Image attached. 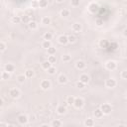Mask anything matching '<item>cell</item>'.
Instances as JSON below:
<instances>
[{"label": "cell", "mask_w": 127, "mask_h": 127, "mask_svg": "<svg viewBox=\"0 0 127 127\" xmlns=\"http://www.w3.org/2000/svg\"><path fill=\"white\" fill-rule=\"evenodd\" d=\"M71 56L70 55H64L63 57H62V60H63V62L64 63H67V62H70L71 61Z\"/></svg>", "instance_id": "cell-32"}, {"label": "cell", "mask_w": 127, "mask_h": 127, "mask_svg": "<svg viewBox=\"0 0 127 127\" xmlns=\"http://www.w3.org/2000/svg\"><path fill=\"white\" fill-rule=\"evenodd\" d=\"M79 2H81V0H71V5L77 7L79 5Z\"/></svg>", "instance_id": "cell-40"}, {"label": "cell", "mask_w": 127, "mask_h": 127, "mask_svg": "<svg viewBox=\"0 0 127 127\" xmlns=\"http://www.w3.org/2000/svg\"><path fill=\"white\" fill-rule=\"evenodd\" d=\"M42 47L44 48V49H49L50 47H52V44H51V41H49V40H45L43 43H42Z\"/></svg>", "instance_id": "cell-17"}, {"label": "cell", "mask_w": 127, "mask_h": 127, "mask_svg": "<svg viewBox=\"0 0 127 127\" xmlns=\"http://www.w3.org/2000/svg\"><path fill=\"white\" fill-rule=\"evenodd\" d=\"M9 95L12 98H18L20 95H21V92L18 88H11L9 90Z\"/></svg>", "instance_id": "cell-2"}, {"label": "cell", "mask_w": 127, "mask_h": 127, "mask_svg": "<svg viewBox=\"0 0 127 127\" xmlns=\"http://www.w3.org/2000/svg\"><path fill=\"white\" fill-rule=\"evenodd\" d=\"M79 81L86 85V83L89 81V77L86 74H81V77H79Z\"/></svg>", "instance_id": "cell-12"}, {"label": "cell", "mask_w": 127, "mask_h": 127, "mask_svg": "<svg viewBox=\"0 0 127 127\" xmlns=\"http://www.w3.org/2000/svg\"><path fill=\"white\" fill-rule=\"evenodd\" d=\"M94 124V122H93V119H91V118H87L86 120L85 121V125L87 126V127H91V126H93Z\"/></svg>", "instance_id": "cell-22"}, {"label": "cell", "mask_w": 127, "mask_h": 127, "mask_svg": "<svg viewBox=\"0 0 127 127\" xmlns=\"http://www.w3.org/2000/svg\"><path fill=\"white\" fill-rule=\"evenodd\" d=\"M57 111H58V113L59 114H65L66 113V111H67V108L64 105H61V106H59L58 108H57Z\"/></svg>", "instance_id": "cell-20"}, {"label": "cell", "mask_w": 127, "mask_h": 127, "mask_svg": "<svg viewBox=\"0 0 127 127\" xmlns=\"http://www.w3.org/2000/svg\"><path fill=\"white\" fill-rule=\"evenodd\" d=\"M15 70V67L12 65V64H7V65L5 66V71H9V73H13Z\"/></svg>", "instance_id": "cell-19"}, {"label": "cell", "mask_w": 127, "mask_h": 127, "mask_svg": "<svg viewBox=\"0 0 127 127\" xmlns=\"http://www.w3.org/2000/svg\"><path fill=\"white\" fill-rule=\"evenodd\" d=\"M51 67H52V64H51L49 61H45V62H43V63H42V67H43L44 70L48 71Z\"/></svg>", "instance_id": "cell-16"}, {"label": "cell", "mask_w": 127, "mask_h": 127, "mask_svg": "<svg viewBox=\"0 0 127 127\" xmlns=\"http://www.w3.org/2000/svg\"><path fill=\"white\" fill-rule=\"evenodd\" d=\"M48 61L53 65V64H56V62H57V58H56L55 55H49V57H48Z\"/></svg>", "instance_id": "cell-23"}, {"label": "cell", "mask_w": 127, "mask_h": 127, "mask_svg": "<svg viewBox=\"0 0 127 127\" xmlns=\"http://www.w3.org/2000/svg\"><path fill=\"white\" fill-rule=\"evenodd\" d=\"M98 5L96 3H90L89 6H88V10L89 12H91V13H96V12L98 11Z\"/></svg>", "instance_id": "cell-8"}, {"label": "cell", "mask_w": 127, "mask_h": 127, "mask_svg": "<svg viewBox=\"0 0 127 127\" xmlns=\"http://www.w3.org/2000/svg\"><path fill=\"white\" fill-rule=\"evenodd\" d=\"M85 63L83 62V61H78L77 62V64H75V67H77V69L79 70V71H81V70H85Z\"/></svg>", "instance_id": "cell-11"}, {"label": "cell", "mask_w": 127, "mask_h": 127, "mask_svg": "<svg viewBox=\"0 0 127 127\" xmlns=\"http://www.w3.org/2000/svg\"><path fill=\"white\" fill-rule=\"evenodd\" d=\"M123 35H124V37H126V38H127V29H125V30H124V32H123Z\"/></svg>", "instance_id": "cell-45"}, {"label": "cell", "mask_w": 127, "mask_h": 127, "mask_svg": "<svg viewBox=\"0 0 127 127\" xmlns=\"http://www.w3.org/2000/svg\"><path fill=\"white\" fill-rule=\"evenodd\" d=\"M32 14H33V11H32V9H30V10H27V11H26V15H29V16H31Z\"/></svg>", "instance_id": "cell-44"}, {"label": "cell", "mask_w": 127, "mask_h": 127, "mask_svg": "<svg viewBox=\"0 0 127 127\" xmlns=\"http://www.w3.org/2000/svg\"><path fill=\"white\" fill-rule=\"evenodd\" d=\"M75 41H77V38H75L74 35L69 36V43H74Z\"/></svg>", "instance_id": "cell-38"}, {"label": "cell", "mask_w": 127, "mask_h": 127, "mask_svg": "<svg viewBox=\"0 0 127 127\" xmlns=\"http://www.w3.org/2000/svg\"><path fill=\"white\" fill-rule=\"evenodd\" d=\"M58 40H59V43L61 44V45H66V44L69 43V37L66 35H61Z\"/></svg>", "instance_id": "cell-7"}, {"label": "cell", "mask_w": 127, "mask_h": 127, "mask_svg": "<svg viewBox=\"0 0 127 127\" xmlns=\"http://www.w3.org/2000/svg\"><path fill=\"white\" fill-rule=\"evenodd\" d=\"M125 96H126V98H127V92H126V94H125Z\"/></svg>", "instance_id": "cell-47"}, {"label": "cell", "mask_w": 127, "mask_h": 127, "mask_svg": "<svg viewBox=\"0 0 127 127\" xmlns=\"http://www.w3.org/2000/svg\"><path fill=\"white\" fill-rule=\"evenodd\" d=\"M48 6L47 0H39V7L40 8H46Z\"/></svg>", "instance_id": "cell-26"}, {"label": "cell", "mask_w": 127, "mask_h": 127, "mask_svg": "<svg viewBox=\"0 0 127 127\" xmlns=\"http://www.w3.org/2000/svg\"><path fill=\"white\" fill-rule=\"evenodd\" d=\"M74 96H71V95H70V96H67V105H74Z\"/></svg>", "instance_id": "cell-21"}, {"label": "cell", "mask_w": 127, "mask_h": 127, "mask_svg": "<svg viewBox=\"0 0 127 127\" xmlns=\"http://www.w3.org/2000/svg\"><path fill=\"white\" fill-rule=\"evenodd\" d=\"M56 1H57L58 3H62V2L64 1V0H56Z\"/></svg>", "instance_id": "cell-46"}, {"label": "cell", "mask_w": 127, "mask_h": 127, "mask_svg": "<svg viewBox=\"0 0 127 127\" xmlns=\"http://www.w3.org/2000/svg\"><path fill=\"white\" fill-rule=\"evenodd\" d=\"M34 71L33 70H27L26 71H25V75L28 78H33L34 77Z\"/></svg>", "instance_id": "cell-25"}, {"label": "cell", "mask_w": 127, "mask_h": 127, "mask_svg": "<svg viewBox=\"0 0 127 127\" xmlns=\"http://www.w3.org/2000/svg\"><path fill=\"white\" fill-rule=\"evenodd\" d=\"M26 75L25 74H19L18 77H17V81H18V82H20V83H23L24 81H25V79H26Z\"/></svg>", "instance_id": "cell-27"}, {"label": "cell", "mask_w": 127, "mask_h": 127, "mask_svg": "<svg viewBox=\"0 0 127 127\" xmlns=\"http://www.w3.org/2000/svg\"><path fill=\"white\" fill-rule=\"evenodd\" d=\"M41 87L44 90H47L51 87V81H48V79H44V81H41Z\"/></svg>", "instance_id": "cell-6"}, {"label": "cell", "mask_w": 127, "mask_h": 127, "mask_svg": "<svg viewBox=\"0 0 127 127\" xmlns=\"http://www.w3.org/2000/svg\"><path fill=\"white\" fill-rule=\"evenodd\" d=\"M105 67H106V69L108 71H114L115 69H116V67H117V64L115 63L114 61H108V62H106Z\"/></svg>", "instance_id": "cell-5"}, {"label": "cell", "mask_w": 127, "mask_h": 127, "mask_svg": "<svg viewBox=\"0 0 127 127\" xmlns=\"http://www.w3.org/2000/svg\"><path fill=\"white\" fill-rule=\"evenodd\" d=\"M85 83H83L82 81H79L77 82V87H78V88H83V87H85Z\"/></svg>", "instance_id": "cell-41"}, {"label": "cell", "mask_w": 127, "mask_h": 127, "mask_svg": "<svg viewBox=\"0 0 127 127\" xmlns=\"http://www.w3.org/2000/svg\"><path fill=\"white\" fill-rule=\"evenodd\" d=\"M43 38H44V40H52V38H53V35H52V33H50V32H46L45 34H44V36H43Z\"/></svg>", "instance_id": "cell-29"}, {"label": "cell", "mask_w": 127, "mask_h": 127, "mask_svg": "<svg viewBox=\"0 0 127 127\" xmlns=\"http://www.w3.org/2000/svg\"><path fill=\"white\" fill-rule=\"evenodd\" d=\"M95 23H96L97 26H102V25H103V20H101V19H97L96 21H95Z\"/></svg>", "instance_id": "cell-43"}, {"label": "cell", "mask_w": 127, "mask_h": 127, "mask_svg": "<svg viewBox=\"0 0 127 127\" xmlns=\"http://www.w3.org/2000/svg\"><path fill=\"white\" fill-rule=\"evenodd\" d=\"M61 125H62V122L60 120H54L52 122V126H54V127H60Z\"/></svg>", "instance_id": "cell-34"}, {"label": "cell", "mask_w": 127, "mask_h": 127, "mask_svg": "<svg viewBox=\"0 0 127 127\" xmlns=\"http://www.w3.org/2000/svg\"><path fill=\"white\" fill-rule=\"evenodd\" d=\"M12 22L15 23V24H18L20 22H22L21 17H20V16H13V17H12Z\"/></svg>", "instance_id": "cell-30"}, {"label": "cell", "mask_w": 127, "mask_h": 127, "mask_svg": "<svg viewBox=\"0 0 127 127\" xmlns=\"http://www.w3.org/2000/svg\"><path fill=\"white\" fill-rule=\"evenodd\" d=\"M42 23L45 24V25H49V24H51V19L49 17H43L42 18Z\"/></svg>", "instance_id": "cell-31"}, {"label": "cell", "mask_w": 127, "mask_h": 127, "mask_svg": "<svg viewBox=\"0 0 127 127\" xmlns=\"http://www.w3.org/2000/svg\"><path fill=\"white\" fill-rule=\"evenodd\" d=\"M39 7V0H33L32 1V8H38Z\"/></svg>", "instance_id": "cell-37"}, {"label": "cell", "mask_w": 127, "mask_h": 127, "mask_svg": "<svg viewBox=\"0 0 127 127\" xmlns=\"http://www.w3.org/2000/svg\"><path fill=\"white\" fill-rule=\"evenodd\" d=\"M21 20H22V23L24 24H29L31 22V18L29 15H23L21 16Z\"/></svg>", "instance_id": "cell-15"}, {"label": "cell", "mask_w": 127, "mask_h": 127, "mask_svg": "<svg viewBox=\"0 0 127 127\" xmlns=\"http://www.w3.org/2000/svg\"><path fill=\"white\" fill-rule=\"evenodd\" d=\"M93 114H94L95 118H101V117L103 116V112H102L101 108H97V109H95V110H94V112H93Z\"/></svg>", "instance_id": "cell-14"}, {"label": "cell", "mask_w": 127, "mask_h": 127, "mask_svg": "<svg viewBox=\"0 0 127 127\" xmlns=\"http://www.w3.org/2000/svg\"><path fill=\"white\" fill-rule=\"evenodd\" d=\"M28 26H29V28L31 30H36L38 28V24L36 23L35 21H31L29 24H28Z\"/></svg>", "instance_id": "cell-24"}, {"label": "cell", "mask_w": 127, "mask_h": 127, "mask_svg": "<svg viewBox=\"0 0 127 127\" xmlns=\"http://www.w3.org/2000/svg\"><path fill=\"white\" fill-rule=\"evenodd\" d=\"M116 85H117V82L114 78H108V79H106V81H105V85H106V87H108V88H113V87L116 86Z\"/></svg>", "instance_id": "cell-4"}, {"label": "cell", "mask_w": 127, "mask_h": 127, "mask_svg": "<svg viewBox=\"0 0 127 127\" xmlns=\"http://www.w3.org/2000/svg\"><path fill=\"white\" fill-rule=\"evenodd\" d=\"M47 51H48V54L49 55H55L56 54V48L55 47H50Z\"/></svg>", "instance_id": "cell-33"}, {"label": "cell", "mask_w": 127, "mask_h": 127, "mask_svg": "<svg viewBox=\"0 0 127 127\" xmlns=\"http://www.w3.org/2000/svg\"><path fill=\"white\" fill-rule=\"evenodd\" d=\"M6 50V45L4 42H0V51L1 52H4Z\"/></svg>", "instance_id": "cell-39"}, {"label": "cell", "mask_w": 127, "mask_h": 127, "mask_svg": "<svg viewBox=\"0 0 127 127\" xmlns=\"http://www.w3.org/2000/svg\"><path fill=\"white\" fill-rule=\"evenodd\" d=\"M121 78H122L123 79H127V70L123 71L122 73H121Z\"/></svg>", "instance_id": "cell-42"}, {"label": "cell", "mask_w": 127, "mask_h": 127, "mask_svg": "<svg viewBox=\"0 0 127 127\" xmlns=\"http://www.w3.org/2000/svg\"><path fill=\"white\" fill-rule=\"evenodd\" d=\"M1 78H2V79H4V81H6V79H9V78H10V73H9V71H2Z\"/></svg>", "instance_id": "cell-18"}, {"label": "cell", "mask_w": 127, "mask_h": 127, "mask_svg": "<svg viewBox=\"0 0 127 127\" xmlns=\"http://www.w3.org/2000/svg\"><path fill=\"white\" fill-rule=\"evenodd\" d=\"M71 29H73L74 32L78 33V32H81L82 30V25L81 23H74V24H73V26H71Z\"/></svg>", "instance_id": "cell-9"}, {"label": "cell", "mask_w": 127, "mask_h": 127, "mask_svg": "<svg viewBox=\"0 0 127 127\" xmlns=\"http://www.w3.org/2000/svg\"><path fill=\"white\" fill-rule=\"evenodd\" d=\"M100 108L102 110L103 114H109L111 112V110H112V107H111V105L109 104V103H103Z\"/></svg>", "instance_id": "cell-1"}, {"label": "cell", "mask_w": 127, "mask_h": 127, "mask_svg": "<svg viewBox=\"0 0 127 127\" xmlns=\"http://www.w3.org/2000/svg\"><path fill=\"white\" fill-rule=\"evenodd\" d=\"M83 104H85V101H83V99L81 97H77V98L74 99V105L75 108H78V109L81 108V107L83 106Z\"/></svg>", "instance_id": "cell-3"}, {"label": "cell", "mask_w": 127, "mask_h": 127, "mask_svg": "<svg viewBox=\"0 0 127 127\" xmlns=\"http://www.w3.org/2000/svg\"><path fill=\"white\" fill-rule=\"evenodd\" d=\"M61 16L62 17H69L70 16V10H67V9H63L61 11Z\"/></svg>", "instance_id": "cell-28"}, {"label": "cell", "mask_w": 127, "mask_h": 127, "mask_svg": "<svg viewBox=\"0 0 127 127\" xmlns=\"http://www.w3.org/2000/svg\"><path fill=\"white\" fill-rule=\"evenodd\" d=\"M18 121L20 124H26V123H28V121H29V119H28V117L26 116V115H19L18 116Z\"/></svg>", "instance_id": "cell-10"}, {"label": "cell", "mask_w": 127, "mask_h": 127, "mask_svg": "<svg viewBox=\"0 0 127 127\" xmlns=\"http://www.w3.org/2000/svg\"><path fill=\"white\" fill-rule=\"evenodd\" d=\"M107 45H108V43H107L106 40H100V42H99V46H100L101 48H105V47H107Z\"/></svg>", "instance_id": "cell-35"}, {"label": "cell", "mask_w": 127, "mask_h": 127, "mask_svg": "<svg viewBox=\"0 0 127 127\" xmlns=\"http://www.w3.org/2000/svg\"><path fill=\"white\" fill-rule=\"evenodd\" d=\"M58 81L61 83V85H64V83H66V82L67 81V75H65V74H60L59 78H58Z\"/></svg>", "instance_id": "cell-13"}, {"label": "cell", "mask_w": 127, "mask_h": 127, "mask_svg": "<svg viewBox=\"0 0 127 127\" xmlns=\"http://www.w3.org/2000/svg\"><path fill=\"white\" fill-rule=\"evenodd\" d=\"M56 71H57V70H56V67L52 66L49 70H48V74H56Z\"/></svg>", "instance_id": "cell-36"}]
</instances>
